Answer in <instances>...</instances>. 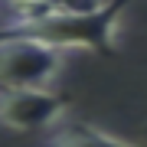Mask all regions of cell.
Returning <instances> with one entry per match:
<instances>
[{
  "label": "cell",
  "mask_w": 147,
  "mask_h": 147,
  "mask_svg": "<svg viewBox=\"0 0 147 147\" xmlns=\"http://www.w3.org/2000/svg\"><path fill=\"white\" fill-rule=\"evenodd\" d=\"M131 0H105L101 7L85 13H42V16H20V20H7V26L20 33V36L39 39L46 46L59 49H85V53H101L115 56L118 53V26L121 13L127 10Z\"/></svg>",
  "instance_id": "1"
},
{
  "label": "cell",
  "mask_w": 147,
  "mask_h": 147,
  "mask_svg": "<svg viewBox=\"0 0 147 147\" xmlns=\"http://www.w3.org/2000/svg\"><path fill=\"white\" fill-rule=\"evenodd\" d=\"M59 72H62L59 49L0 30V88H49Z\"/></svg>",
  "instance_id": "2"
},
{
  "label": "cell",
  "mask_w": 147,
  "mask_h": 147,
  "mask_svg": "<svg viewBox=\"0 0 147 147\" xmlns=\"http://www.w3.org/2000/svg\"><path fill=\"white\" fill-rule=\"evenodd\" d=\"M69 101L56 88H0V127L39 134L65 118Z\"/></svg>",
  "instance_id": "3"
},
{
  "label": "cell",
  "mask_w": 147,
  "mask_h": 147,
  "mask_svg": "<svg viewBox=\"0 0 147 147\" xmlns=\"http://www.w3.org/2000/svg\"><path fill=\"white\" fill-rule=\"evenodd\" d=\"M42 147H137L131 141H121V137L101 131L95 124L75 121V124H62L42 141Z\"/></svg>",
  "instance_id": "4"
},
{
  "label": "cell",
  "mask_w": 147,
  "mask_h": 147,
  "mask_svg": "<svg viewBox=\"0 0 147 147\" xmlns=\"http://www.w3.org/2000/svg\"><path fill=\"white\" fill-rule=\"evenodd\" d=\"M10 10V20L20 16H42V13H85L101 7L105 0H0Z\"/></svg>",
  "instance_id": "5"
}]
</instances>
